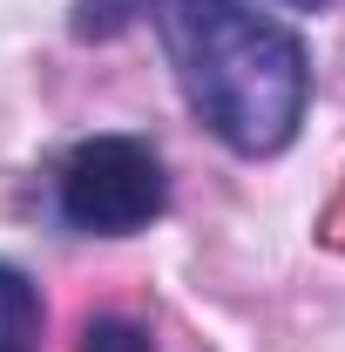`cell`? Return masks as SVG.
<instances>
[{"instance_id": "obj_3", "label": "cell", "mask_w": 345, "mask_h": 352, "mask_svg": "<svg viewBox=\"0 0 345 352\" xmlns=\"http://www.w3.org/2000/svg\"><path fill=\"white\" fill-rule=\"evenodd\" d=\"M41 346V292L0 264V352H34Z\"/></svg>"}, {"instance_id": "obj_4", "label": "cell", "mask_w": 345, "mask_h": 352, "mask_svg": "<svg viewBox=\"0 0 345 352\" xmlns=\"http://www.w3.org/2000/svg\"><path fill=\"white\" fill-rule=\"evenodd\" d=\"M82 352H156V339L135 318H95L82 332Z\"/></svg>"}, {"instance_id": "obj_2", "label": "cell", "mask_w": 345, "mask_h": 352, "mask_svg": "<svg viewBox=\"0 0 345 352\" xmlns=\"http://www.w3.org/2000/svg\"><path fill=\"white\" fill-rule=\"evenodd\" d=\"M61 217L75 230H102V237H129L163 210V163L149 142L135 135H88L82 149H68V163L54 176Z\"/></svg>"}, {"instance_id": "obj_1", "label": "cell", "mask_w": 345, "mask_h": 352, "mask_svg": "<svg viewBox=\"0 0 345 352\" xmlns=\"http://www.w3.org/2000/svg\"><path fill=\"white\" fill-rule=\"evenodd\" d=\"M149 21L216 142L237 156H271L298 135L311 68L291 28L264 21L244 0H149Z\"/></svg>"}]
</instances>
